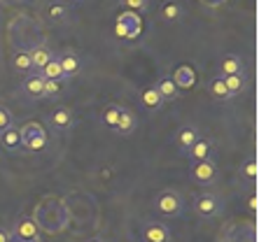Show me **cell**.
I'll list each match as a JSON object with an SVG mask.
<instances>
[{"label":"cell","instance_id":"obj_4","mask_svg":"<svg viewBox=\"0 0 259 242\" xmlns=\"http://www.w3.org/2000/svg\"><path fill=\"white\" fill-rule=\"evenodd\" d=\"M12 237L26 240V242H37V237H40V224H37L35 219L21 217L12 228Z\"/></svg>","mask_w":259,"mask_h":242},{"label":"cell","instance_id":"obj_3","mask_svg":"<svg viewBox=\"0 0 259 242\" xmlns=\"http://www.w3.org/2000/svg\"><path fill=\"white\" fill-rule=\"evenodd\" d=\"M194 212L199 214V217L203 219H212L217 217L220 212H222V200H220V196L212 194V191H203V194H199L196 198H194Z\"/></svg>","mask_w":259,"mask_h":242},{"label":"cell","instance_id":"obj_10","mask_svg":"<svg viewBox=\"0 0 259 242\" xmlns=\"http://www.w3.org/2000/svg\"><path fill=\"white\" fill-rule=\"evenodd\" d=\"M210 151H212V140L210 138H199L187 149V156H189L192 163H196V161H208V158H210Z\"/></svg>","mask_w":259,"mask_h":242},{"label":"cell","instance_id":"obj_21","mask_svg":"<svg viewBox=\"0 0 259 242\" xmlns=\"http://www.w3.org/2000/svg\"><path fill=\"white\" fill-rule=\"evenodd\" d=\"M208 91H210V96L215 98V100H229V98H234L229 93V89H227L222 77H212L210 84H208Z\"/></svg>","mask_w":259,"mask_h":242},{"label":"cell","instance_id":"obj_26","mask_svg":"<svg viewBox=\"0 0 259 242\" xmlns=\"http://www.w3.org/2000/svg\"><path fill=\"white\" fill-rule=\"evenodd\" d=\"M241 175L245 177L247 182H254V179H257V161H254V158H247L245 163L241 165Z\"/></svg>","mask_w":259,"mask_h":242},{"label":"cell","instance_id":"obj_33","mask_svg":"<svg viewBox=\"0 0 259 242\" xmlns=\"http://www.w3.org/2000/svg\"><path fill=\"white\" fill-rule=\"evenodd\" d=\"M89 242H103V240H98V237H94V240H89Z\"/></svg>","mask_w":259,"mask_h":242},{"label":"cell","instance_id":"obj_19","mask_svg":"<svg viewBox=\"0 0 259 242\" xmlns=\"http://www.w3.org/2000/svg\"><path fill=\"white\" fill-rule=\"evenodd\" d=\"M68 17H70V12H68V7L63 5V3H59V0L49 3V7H47V19L52 21V24H66Z\"/></svg>","mask_w":259,"mask_h":242},{"label":"cell","instance_id":"obj_6","mask_svg":"<svg viewBox=\"0 0 259 242\" xmlns=\"http://www.w3.org/2000/svg\"><path fill=\"white\" fill-rule=\"evenodd\" d=\"M192 177L196 184L208 187V184H212L217 177V165L212 163L210 158H208V161H196V163H192Z\"/></svg>","mask_w":259,"mask_h":242},{"label":"cell","instance_id":"obj_30","mask_svg":"<svg viewBox=\"0 0 259 242\" xmlns=\"http://www.w3.org/2000/svg\"><path fill=\"white\" fill-rule=\"evenodd\" d=\"M12 230H7V228H0V242H12Z\"/></svg>","mask_w":259,"mask_h":242},{"label":"cell","instance_id":"obj_18","mask_svg":"<svg viewBox=\"0 0 259 242\" xmlns=\"http://www.w3.org/2000/svg\"><path fill=\"white\" fill-rule=\"evenodd\" d=\"M154 89L159 91V96L163 98V103H166V100H175V98L180 96V89L175 86L173 77H161L157 84H154Z\"/></svg>","mask_w":259,"mask_h":242},{"label":"cell","instance_id":"obj_12","mask_svg":"<svg viewBox=\"0 0 259 242\" xmlns=\"http://www.w3.org/2000/svg\"><path fill=\"white\" fill-rule=\"evenodd\" d=\"M243 58L238 54H227L220 60V77H229V75H243Z\"/></svg>","mask_w":259,"mask_h":242},{"label":"cell","instance_id":"obj_28","mask_svg":"<svg viewBox=\"0 0 259 242\" xmlns=\"http://www.w3.org/2000/svg\"><path fill=\"white\" fill-rule=\"evenodd\" d=\"M147 3L150 0H121V5L126 10H133V12H145L147 10Z\"/></svg>","mask_w":259,"mask_h":242},{"label":"cell","instance_id":"obj_8","mask_svg":"<svg viewBox=\"0 0 259 242\" xmlns=\"http://www.w3.org/2000/svg\"><path fill=\"white\" fill-rule=\"evenodd\" d=\"M49 124L52 128L56 131H70L75 126V114H72V109L68 107H56L52 114H49Z\"/></svg>","mask_w":259,"mask_h":242},{"label":"cell","instance_id":"obj_23","mask_svg":"<svg viewBox=\"0 0 259 242\" xmlns=\"http://www.w3.org/2000/svg\"><path fill=\"white\" fill-rule=\"evenodd\" d=\"M12 63H14V70H17V73H21V75H30V73H33V60H30V54H28V51H24V49L14 54Z\"/></svg>","mask_w":259,"mask_h":242},{"label":"cell","instance_id":"obj_15","mask_svg":"<svg viewBox=\"0 0 259 242\" xmlns=\"http://www.w3.org/2000/svg\"><path fill=\"white\" fill-rule=\"evenodd\" d=\"M0 145L5 147L7 151H17L21 147V131L17 126H7L3 133H0Z\"/></svg>","mask_w":259,"mask_h":242},{"label":"cell","instance_id":"obj_14","mask_svg":"<svg viewBox=\"0 0 259 242\" xmlns=\"http://www.w3.org/2000/svg\"><path fill=\"white\" fill-rule=\"evenodd\" d=\"M28 54H30V60H33V70H35V73H40L49 60L54 58V54H52V49H49L47 44H37V47L30 49Z\"/></svg>","mask_w":259,"mask_h":242},{"label":"cell","instance_id":"obj_1","mask_svg":"<svg viewBox=\"0 0 259 242\" xmlns=\"http://www.w3.org/2000/svg\"><path fill=\"white\" fill-rule=\"evenodd\" d=\"M154 210L159 214H163V217H180L185 212V200L173 189H163L161 194H157V198H154Z\"/></svg>","mask_w":259,"mask_h":242},{"label":"cell","instance_id":"obj_2","mask_svg":"<svg viewBox=\"0 0 259 242\" xmlns=\"http://www.w3.org/2000/svg\"><path fill=\"white\" fill-rule=\"evenodd\" d=\"M19 131H21V147H26L28 151H42L47 147V131L37 121H28Z\"/></svg>","mask_w":259,"mask_h":242},{"label":"cell","instance_id":"obj_9","mask_svg":"<svg viewBox=\"0 0 259 242\" xmlns=\"http://www.w3.org/2000/svg\"><path fill=\"white\" fill-rule=\"evenodd\" d=\"M59 63H61V70H63V77L66 79H72L82 70V58L75 51H63L59 56Z\"/></svg>","mask_w":259,"mask_h":242},{"label":"cell","instance_id":"obj_31","mask_svg":"<svg viewBox=\"0 0 259 242\" xmlns=\"http://www.w3.org/2000/svg\"><path fill=\"white\" fill-rule=\"evenodd\" d=\"M59 3H63L66 7H72V5H79L82 0H59Z\"/></svg>","mask_w":259,"mask_h":242},{"label":"cell","instance_id":"obj_17","mask_svg":"<svg viewBox=\"0 0 259 242\" xmlns=\"http://www.w3.org/2000/svg\"><path fill=\"white\" fill-rule=\"evenodd\" d=\"M138 128V119H136V114H133L131 109L121 107V114H119V124H117V133L119 135H131L133 131Z\"/></svg>","mask_w":259,"mask_h":242},{"label":"cell","instance_id":"obj_16","mask_svg":"<svg viewBox=\"0 0 259 242\" xmlns=\"http://www.w3.org/2000/svg\"><path fill=\"white\" fill-rule=\"evenodd\" d=\"M173 82L178 89H192L196 84V73H194L189 66H180L173 73Z\"/></svg>","mask_w":259,"mask_h":242},{"label":"cell","instance_id":"obj_22","mask_svg":"<svg viewBox=\"0 0 259 242\" xmlns=\"http://www.w3.org/2000/svg\"><path fill=\"white\" fill-rule=\"evenodd\" d=\"M37 75H40V77H45V79H59V82H66L63 70H61V63H59V56H54V58L49 60L47 66H45Z\"/></svg>","mask_w":259,"mask_h":242},{"label":"cell","instance_id":"obj_24","mask_svg":"<svg viewBox=\"0 0 259 242\" xmlns=\"http://www.w3.org/2000/svg\"><path fill=\"white\" fill-rule=\"evenodd\" d=\"M119 114H121V105H110V107H105V112H103V124L115 131L117 124H119Z\"/></svg>","mask_w":259,"mask_h":242},{"label":"cell","instance_id":"obj_32","mask_svg":"<svg viewBox=\"0 0 259 242\" xmlns=\"http://www.w3.org/2000/svg\"><path fill=\"white\" fill-rule=\"evenodd\" d=\"M250 210H257V196H250Z\"/></svg>","mask_w":259,"mask_h":242},{"label":"cell","instance_id":"obj_27","mask_svg":"<svg viewBox=\"0 0 259 242\" xmlns=\"http://www.w3.org/2000/svg\"><path fill=\"white\" fill-rule=\"evenodd\" d=\"M63 89V82L59 79H45V98H54Z\"/></svg>","mask_w":259,"mask_h":242},{"label":"cell","instance_id":"obj_13","mask_svg":"<svg viewBox=\"0 0 259 242\" xmlns=\"http://www.w3.org/2000/svg\"><path fill=\"white\" fill-rule=\"evenodd\" d=\"M21 91H24V96L30 98V100H40V98H45V77H40V75H30V77H26Z\"/></svg>","mask_w":259,"mask_h":242},{"label":"cell","instance_id":"obj_29","mask_svg":"<svg viewBox=\"0 0 259 242\" xmlns=\"http://www.w3.org/2000/svg\"><path fill=\"white\" fill-rule=\"evenodd\" d=\"M7 126H12V112L0 105V133H3Z\"/></svg>","mask_w":259,"mask_h":242},{"label":"cell","instance_id":"obj_5","mask_svg":"<svg viewBox=\"0 0 259 242\" xmlns=\"http://www.w3.org/2000/svg\"><path fill=\"white\" fill-rule=\"evenodd\" d=\"M143 242H173V233L163 221H147L143 226Z\"/></svg>","mask_w":259,"mask_h":242},{"label":"cell","instance_id":"obj_25","mask_svg":"<svg viewBox=\"0 0 259 242\" xmlns=\"http://www.w3.org/2000/svg\"><path fill=\"white\" fill-rule=\"evenodd\" d=\"M222 79H224V84H227L231 96L241 93L243 86H245V77H243V75H229V77H222Z\"/></svg>","mask_w":259,"mask_h":242},{"label":"cell","instance_id":"obj_11","mask_svg":"<svg viewBox=\"0 0 259 242\" xmlns=\"http://www.w3.org/2000/svg\"><path fill=\"white\" fill-rule=\"evenodd\" d=\"M159 17H161V21H166V24H178V21H182V17H185V7H182L178 0H166L161 5V10H159Z\"/></svg>","mask_w":259,"mask_h":242},{"label":"cell","instance_id":"obj_20","mask_svg":"<svg viewBox=\"0 0 259 242\" xmlns=\"http://www.w3.org/2000/svg\"><path fill=\"white\" fill-rule=\"evenodd\" d=\"M140 100H143V105H145L147 109H152V112H157V109L163 105V98L159 96V91L154 89V86H147V89L143 91Z\"/></svg>","mask_w":259,"mask_h":242},{"label":"cell","instance_id":"obj_7","mask_svg":"<svg viewBox=\"0 0 259 242\" xmlns=\"http://www.w3.org/2000/svg\"><path fill=\"white\" fill-rule=\"evenodd\" d=\"M199 138H201L199 128L194 126V124H185V126H180V128H178V133H175V145H178V149H180V151H185V154H187V149Z\"/></svg>","mask_w":259,"mask_h":242}]
</instances>
